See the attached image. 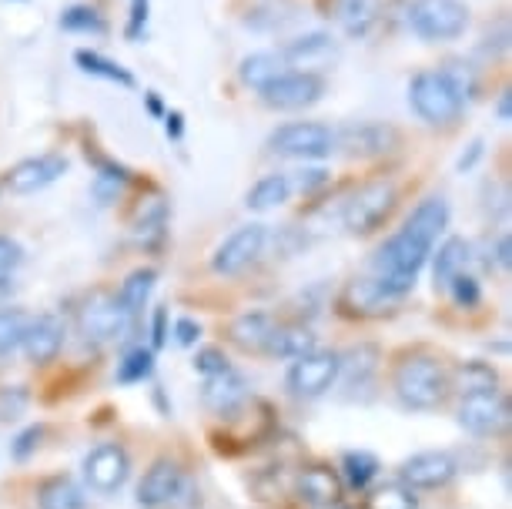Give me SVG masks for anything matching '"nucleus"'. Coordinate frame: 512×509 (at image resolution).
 <instances>
[{
  "label": "nucleus",
  "instance_id": "54",
  "mask_svg": "<svg viewBox=\"0 0 512 509\" xmlns=\"http://www.w3.org/2000/svg\"><path fill=\"white\" fill-rule=\"evenodd\" d=\"M144 101H148V111L154 114V118H164V108H161L158 94H154V91H148V94H144Z\"/></svg>",
  "mask_w": 512,
  "mask_h": 509
},
{
  "label": "nucleus",
  "instance_id": "35",
  "mask_svg": "<svg viewBox=\"0 0 512 509\" xmlns=\"http://www.w3.org/2000/svg\"><path fill=\"white\" fill-rule=\"evenodd\" d=\"M124 185H128V168H121V165H111V161H104L101 171L94 175V201L98 205H114V201L121 198V191Z\"/></svg>",
  "mask_w": 512,
  "mask_h": 509
},
{
  "label": "nucleus",
  "instance_id": "32",
  "mask_svg": "<svg viewBox=\"0 0 512 509\" xmlns=\"http://www.w3.org/2000/svg\"><path fill=\"white\" fill-rule=\"evenodd\" d=\"M466 262H469V242L459 235L446 238V242L439 245V255H436V288L442 285L446 288L452 278H456L459 272H466Z\"/></svg>",
  "mask_w": 512,
  "mask_h": 509
},
{
  "label": "nucleus",
  "instance_id": "20",
  "mask_svg": "<svg viewBox=\"0 0 512 509\" xmlns=\"http://www.w3.org/2000/svg\"><path fill=\"white\" fill-rule=\"evenodd\" d=\"M298 496L305 499L308 506H332L342 496V479L332 466H305L298 473Z\"/></svg>",
  "mask_w": 512,
  "mask_h": 509
},
{
  "label": "nucleus",
  "instance_id": "43",
  "mask_svg": "<svg viewBox=\"0 0 512 509\" xmlns=\"http://www.w3.org/2000/svg\"><path fill=\"white\" fill-rule=\"evenodd\" d=\"M24 262V248L14 242V238H7V235H0V275H7V272H14L17 265Z\"/></svg>",
  "mask_w": 512,
  "mask_h": 509
},
{
  "label": "nucleus",
  "instance_id": "12",
  "mask_svg": "<svg viewBox=\"0 0 512 509\" xmlns=\"http://www.w3.org/2000/svg\"><path fill=\"white\" fill-rule=\"evenodd\" d=\"M456 416L459 426L472 436H496L509 422V399L499 389L472 392V396H462Z\"/></svg>",
  "mask_w": 512,
  "mask_h": 509
},
{
  "label": "nucleus",
  "instance_id": "3",
  "mask_svg": "<svg viewBox=\"0 0 512 509\" xmlns=\"http://www.w3.org/2000/svg\"><path fill=\"white\" fill-rule=\"evenodd\" d=\"M409 104L429 128H452V124H459L462 111H466V101L459 98L442 71L415 74L409 81Z\"/></svg>",
  "mask_w": 512,
  "mask_h": 509
},
{
  "label": "nucleus",
  "instance_id": "51",
  "mask_svg": "<svg viewBox=\"0 0 512 509\" xmlns=\"http://www.w3.org/2000/svg\"><path fill=\"white\" fill-rule=\"evenodd\" d=\"M496 262L502 272H509V262H512V242H509V235H502L499 238V245H496Z\"/></svg>",
  "mask_w": 512,
  "mask_h": 509
},
{
  "label": "nucleus",
  "instance_id": "5",
  "mask_svg": "<svg viewBox=\"0 0 512 509\" xmlns=\"http://www.w3.org/2000/svg\"><path fill=\"white\" fill-rule=\"evenodd\" d=\"M268 151L295 161H325L335 155V128L322 121H288L268 134Z\"/></svg>",
  "mask_w": 512,
  "mask_h": 509
},
{
  "label": "nucleus",
  "instance_id": "15",
  "mask_svg": "<svg viewBox=\"0 0 512 509\" xmlns=\"http://www.w3.org/2000/svg\"><path fill=\"white\" fill-rule=\"evenodd\" d=\"M61 175H67V158L47 151V155L17 161V165L7 171V188H11L14 195H37V191H44L47 185H54Z\"/></svg>",
  "mask_w": 512,
  "mask_h": 509
},
{
  "label": "nucleus",
  "instance_id": "34",
  "mask_svg": "<svg viewBox=\"0 0 512 509\" xmlns=\"http://www.w3.org/2000/svg\"><path fill=\"white\" fill-rule=\"evenodd\" d=\"M365 509H419V496L405 483H379L365 496Z\"/></svg>",
  "mask_w": 512,
  "mask_h": 509
},
{
  "label": "nucleus",
  "instance_id": "27",
  "mask_svg": "<svg viewBox=\"0 0 512 509\" xmlns=\"http://www.w3.org/2000/svg\"><path fill=\"white\" fill-rule=\"evenodd\" d=\"M282 71H285V61L278 57V51H255V54H248L245 61H241L238 78H241V84H245V88L262 91L265 84L275 81Z\"/></svg>",
  "mask_w": 512,
  "mask_h": 509
},
{
  "label": "nucleus",
  "instance_id": "7",
  "mask_svg": "<svg viewBox=\"0 0 512 509\" xmlns=\"http://www.w3.org/2000/svg\"><path fill=\"white\" fill-rule=\"evenodd\" d=\"M258 94H262L265 108L272 111H305L325 98V78L312 71H282Z\"/></svg>",
  "mask_w": 512,
  "mask_h": 509
},
{
  "label": "nucleus",
  "instance_id": "31",
  "mask_svg": "<svg viewBox=\"0 0 512 509\" xmlns=\"http://www.w3.org/2000/svg\"><path fill=\"white\" fill-rule=\"evenodd\" d=\"M41 509H84V489L71 476H54L37 489Z\"/></svg>",
  "mask_w": 512,
  "mask_h": 509
},
{
  "label": "nucleus",
  "instance_id": "40",
  "mask_svg": "<svg viewBox=\"0 0 512 509\" xmlns=\"http://www.w3.org/2000/svg\"><path fill=\"white\" fill-rule=\"evenodd\" d=\"M31 392L24 386H0V422H14L24 416Z\"/></svg>",
  "mask_w": 512,
  "mask_h": 509
},
{
  "label": "nucleus",
  "instance_id": "38",
  "mask_svg": "<svg viewBox=\"0 0 512 509\" xmlns=\"http://www.w3.org/2000/svg\"><path fill=\"white\" fill-rule=\"evenodd\" d=\"M61 27L64 31H74V34H104L108 31V21H104L94 7L77 4V7H67L61 14Z\"/></svg>",
  "mask_w": 512,
  "mask_h": 509
},
{
  "label": "nucleus",
  "instance_id": "53",
  "mask_svg": "<svg viewBox=\"0 0 512 509\" xmlns=\"http://www.w3.org/2000/svg\"><path fill=\"white\" fill-rule=\"evenodd\" d=\"M14 295V282H11V275H0V305H4L7 299Z\"/></svg>",
  "mask_w": 512,
  "mask_h": 509
},
{
  "label": "nucleus",
  "instance_id": "2",
  "mask_svg": "<svg viewBox=\"0 0 512 509\" xmlns=\"http://www.w3.org/2000/svg\"><path fill=\"white\" fill-rule=\"evenodd\" d=\"M395 396L405 409H415V412H429V409H439L442 399L449 392V372L446 366L429 352H412L409 359L399 362L395 369Z\"/></svg>",
  "mask_w": 512,
  "mask_h": 509
},
{
  "label": "nucleus",
  "instance_id": "33",
  "mask_svg": "<svg viewBox=\"0 0 512 509\" xmlns=\"http://www.w3.org/2000/svg\"><path fill=\"white\" fill-rule=\"evenodd\" d=\"M77 67H81L84 74H94V78H104L111 84H121V88H134V74L124 71L121 64L108 61V57H101L98 51H77L74 54Z\"/></svg>",
  "mask_w": 512,
  "mask_h": 509
},
{
  "label": "nucleus",
  "instance_id": "11",
  "mask_svg": "<svg viewBox=\"0 0 512 509\" xmlns=\"http://www.w3.org/2000/svg\"><path fill=\"white\" fill-rule=\"evenodd\" d=\"M399 144V131L382 121H359L335 131V151L349 158H379Z\"/></svg>",
  "mask_w": 512,
  "mask_h": 509
},
{
  "label": "nucleus",
  "instance_id": "22",
  "mask_svg": "<svg viewBox=\"0 0 512 509\" xmlns=\"http://www.w3.org/2000/svg\"><path fill=\"white\" fill-rule=\"evenodd\" d=\"M228 335L245 352H268V342L275 335V319L268 312H245L231 322Z\"/></svg>",
  "mask_w": 512,
  "mask_h": 509
},
{
  "label": "nucleus",
  "instance_id": "29",
  "mask_svg": "<svg viewBox=\"0 0 512 509\" xmlns=\"http://www.w3.org/2000/svg\"><path fill=\"white\" fill-rule=\"evenodd\" d=\"M449 386L459 389L462 396H472V392L496 389L499 386V376H496V369H492L489 362L472 359V362H462V366H456V369L449 372Z\"/></svg>",
  "mask_w": 512,
  "mask_h": 509
},
{
  "label": "nucleus",
  "instance_id": "19",
  "mask_svg": "<svg viewBox=\"0 0 512 509\" xmlns=\"http://www.w3.org/2000/svg\"><path fill=\"white\" fill-rule=\"evenodd\" d=\"M405 232H409L412 238H419V242H425L429 248H436L439 235L449 228V201L432 195V198H422L419 205L412 208V215L405 218Z\"/></svg>",
  "mask_w": 512,
  "mask_h": 509
},
{
  "label": "nucleus",
  "instance_id": "21",
  "mask_svg": "<svg viewBox=\"0 0 512 509\" xmlns=\"http://www.w3.org/2000/svg\"><path fill=\"white\" fill-rule=\"evenodd\" d=\"M325 11L335 24L345 27V34L365 37L379 21V0H328Z\"/></svg>",
  "mask_w": 512,
  "mask_h": 509
},
{
  "label": "nucleus",
  "instance_id": "13",
  "mask_svg": "<svg viewBox=\"0 0 512 509\" xmlns=\"http://www.w3.org/2000/svg\"><path fill=\"white\" fill-rule=\"evenodd\" d=\"M456 473V456L446 453V449H425V453H415L399 466V483L409 489H442L456 479Z\"/></svg>",
  "mask_w": 512,
  "mask_h": 509
},
{
  "label": "nucleus",
  "instance_id": "36",
  "mask_svg": "<svg viewBox=\"0 0 512 509\" xmlns=\"http://www.w3.org/2000/svg\"><path fill=\"white\" fill-rule=\"evenodd\" d=\"M342 473H345V483L349 486L369 489L372 479L379 476V459H375L372 453H365V449H359V453H345L342 456Z\"/></svg>",
  "mask_w": 512,
  "mask_h": 509
},
{
  "label": "nucleus",
  "instance_id": "14",
  "mask_svg": "<svg viewBox=\"0 0 512 509\" xmlns=\"http://www.w3.org/2000/svg\"><path fill=\"white\" fill-rule=\"evenodd\" d=\"M131 476V459L118 443L94 446L88 459H84V479L94 493H118Z\"/></svg>",
  "mask_w": 512,
  "mask_h": 509
},
{
  "label": "nucleus",
  "instance_id": "41",
  "mask_svg": "<svg viewBox=\"0 0 512 509\" xmlns=\"http://www.w3.org/2000/svg\"><path fill=\"white\" fill-rule=\"evenodd\" d=\"M449 292H452V299H456V305H462V309H476L479 305V299H482V288H479V282L472 275H466V272H459L452 282L446 285Z\"/></svg>",
  "mask_w": 512,
  "mask_h": 509
},
{
  "label": "nucleus",
  "instance_id": "9",
  "mask_svg": "<svg viewBox=\"0 0 512 509\" xmlns=\"http://www.w3.org/2000/svg\"><path fill=\"white\" fill-rule=\"evenodd\" d=\"M265 245H268V228L265 225H258V222L241 225L215 248V255H211V268H215L218 275H241L248 265H255L258 258H262Z\"/></svg>",
  "mask_w": 512,
  "mask_h": 509
},
{
  "label": "nucleus",
  "instance_id": "47",
  "mask_svg": "<svg viewBox=\"0 0 512 509\" xmlns=\"http://www.w3.org/2000/svg\"><path fill=\"white\" fill-rule=\"evenodd\" d=\"M175 335L181 345H195L201 339V325L195 319H178L175 322Z\"/></svg>",
  "mask_w": 512,
  "mask_h": 509
},
{
  "label": "nucleus",
  "instance_id": "39",
  "mask_svg": "<svg viewBox=\"0 0 512 509\" xmlns=\"http://www.w3.org/2000/svg\"><path fill=\"white\" fill-rule=\"evenodd\" d=\"M151 369H154V352L151 349H131L118 362V382L121 386H134V382L148 379Z\"/></svg>",
  "mask_w": 512,
  "mask_h": 509
},
{
  "label": "nucleus",
  "instance_id": "1",
  "mask_svg": "<svg viewBox=\"0 0 512 509\" xmlns=\"http://www.w3.org/2000/svg\"><path fill=\"white\" fill-rule=\"evenodd\" d=\"M432 248L412 238L409 232H395L389 242H385L372 258V278L379 282L392 299H402L405 292L415 288V278H419L422 265L429 262Z\"/></svg>",
  "mask_w": 512,
  "mask_h": 509
},
{
  "label": "nucleus",
  "instance_id": "16",
  "mask_svg": "<svg viewBox=\"0 0 512 509\" xmlns=\"http://www.w3.org/2000/svg\"><path fill=\"white\" fill-rule=\"evenodd\" d=\"M181 486H185V473H181V466L175 459H154L138 486V506L161 509V506L175 503Z\"/></svg>",
  "mask_w": 512,
  "mask_h": 509
},
{
  "label": "nucleus",
  "instance_id": "10",
  "mask_svg": "<svg viewBox=\"0 0 512 509\" xmlns=\"http://www.w3.org/2000/svg\"><path fill=\"white\" fill-rule=\"evenodd\" d=\"M131 322L118 305V299L108 292H94L77 312V329L88 342H114L131 329Z\"/></svg>",
  "mask_w": 512,
  "mask_h": 509
},
{
  "label": "nucleus",
  "instance_id": "49",
  "mask_svg": "<svg viewBox=\"0 0 512 509\" xmlns=\"http://www.w3.org/2000/svg\"><path fill=\"white\" fill-rule=\"evenodd\" d=\"M164 128H168V138L181 141V134H185V118H181V111L164 114Z\"/></svg>",
  "mask_w": 512,
  "mask_h": 509
},
{
  "label": "nucleus",
  "instance_id": "45",
  "mask_svg": "<svg viewBox=\"0 0 512 509\" xmlns=\"http://www.w3.org/2000/svg\"><path fill=\"white\" fill-rule=\"evenodd\" d=\"M41 436H44V429H41V426L24 429L21 436H17V443H14V459H27V456H31L34 449L41 446Z\"/></svg>",
  "mask_w": 512,
  "mask_h": 509
},
{
  "label": "nucleus",
  "instance_id": "24",
  "mask_svg": "<svg viewBox=\"0 0 512 509\" xmlns=\"http://www.w3.org/2000/svg\"><path fill=\"white\" fill-rule=\"evenodd\" d=\"M154 282H158V272H154V268H134V272L121 282L114 299H118V305L128 319H138L144 312V305H148L151 292H154Z\"/></svg>",
  "mask_w": 512,
  "mask_h": 509
},
{
  "label": "nucleus",
  "instance_id": "28",
  "mask_svg": "<svg viewBox=\"0 0 512 509\" xmlns=\"http://www.w3.org/2000/svg\"><path fill=\"white\" fill-rule=\"evenodd\" d=\"M315 349L318 339L312 329H302V325H275V335L268 342V355H278V359H302Z\"/></svg>",
  "mask_w": 512,
  "mask_h": 509
},
{
  "label": "nucleus",
  "instance_id": "30",
  "mask_svg": "<svg viewBox=\"0 0 512 509\" xmlns=\"http://www.w3.org/2000/svg\"><path fill=\"white\" fill-rule=\"evenodd\" d=\"M288 195H292V178L288 175H265L251 185L245 205L251 211H272L278 205H285Z\"/></svg>",
  "mask_w": 512,
  "mask_h": 509
},
{
  "label": "nucleus",
  "instance_id": "23",
  "mask_svg": "<svg viewBox=\"0 0 512 509\" xmlns=\"http://www.w3.org/2000/svg\"><path fill=\"white\" fill-rule=\"evenodd\" d=\"M245 396H248V386L235 369H225V372H218V376L205 379V406L221 412V416L235 412L241 402H245Z\"/></svg>",
  "mask_w": 512,
  "mask_h": 509
},
{
  "label": "nucleus",
  "instance_id": "26",
  "mask_svg": "<svg viewBox=\"0 0 512 509\" xmlns=\"http://www.w3.org/2000/svg\"><path fill=\"white\" fill-rule=\"evenodd\" d=\"M342 302L359 315H379V312H385V305H392L399 299H392L375 278H355V282H349V288H345Z\"/></svg>",
  "mask_w": 512,
  "mask_h": 509
},
{
  "label": "nucleus",
  "instance_id": "42",
  "mask_svg": "<svg viewBox=\"0 0 512 509\" xmlns=\"http://www.w3.org/2000/svg\"><path fill=\"white\" fill-rule=\"evenodd\" d=\"M195 369L208 379V376H218V372H225L231 366H228V359H225V352H221V349H201L198 359H195Z\"/></svg>",
  "mask_w": 512,
  "mask_h": 509
},
{
  "label": "nucleus",
  "instance_id": "25",
  "mask_svg": "<svg viewBox=\"0 0 512 509\" xmlns=\"http://www.w3.org/2000/svg\"><path fill=\"white\" fill-rule=\"evenodd\" d=\"M164 225H168V201H164V195L141 198L138 211H134V232H138V242L161 245Z\"/></svg>",
  "mask_w": 512,
  "mask_h": 509
},
{
  "label": "nucleus",
  "instance_id": "46",
  "mask_svg": "<svg viewBox=\"0 0 512 509\" xmlns=\"http://www.w3.org/2000/svg\"><path fill=\"white\" fill-rule=\"evenodd\" d=\"M164 339H168V309H154V319H151V345L154 349H161Z\"/></svg>",
  "mask_w": 512,
  "mask_h": 509
},
{
  "label": "nucleus",
  "instance_id": "48",
  "mask_svg": "<svg viewBox=\"0 0 512 509\" xmlns=\"http://www.w3.org/2000/svg\"><path fill=\"white\" fill-rule=\"evenodd\" d=\"M298 188L302 191H312V188H322L325 181H328V171H322V168H308V171H298Z\"/></svg>",
  "mask_w": 512,
  "mask_h": 509
},
{
  "label": "nucleus",
  "instance_id": "37",
  "mask_svg": "<svg viewBox=\"0 0 512 509\" xmlns=\"http://www.w3.org/2000/svg\"><path fill=\"white\" fill-rule=\"evenodd\" d=\"M31 325V315L24 309H0V355H11L21 349V339Z\"/></svg>",
  "mask_w": 512,
  "mask_h": 509
},
{
  "label": "nucleus",
  "instance_id": "17",
  "mask_svg": "<svg viewBox=\"0 0 512 509\" xmlns=\"http://www.w3.org/2000/svg\"><path fill=\"white\" fill-rule=\"evenodd\" d=\"M64 335H67V329L57 315H31V325H27V332L21 339L27 362H34V366L54 362L64 349Z\"/></svg>",
  "mask_w": 512,
  "mask_h": 509
},
{
  "label": "nucleus",
  "instance_id": "8",
  "mask_svg": "<svg viewBox=\"0 0 512 509\" xmlns=\"http://www.w3.org/2000/svg\"><path fill=\"white\" fill-rule=\"evenodd\" d=\"M338 376H342V355L315 349V352H308V355H302V359L292 362L285 382H288V392H292V396L318 399L335 386Z\"/></svg>",
  "mask_w": 512,
  "mask_h": 509
},
{
  "label": "nucleus",
  "instance_id": "52",
  "mask_svg": "<svg viewBox=\"0 0 512 509\" xmlns=\"http://www.w3.org/2000/svg\"><path fill=\"white\" fill-rule=\"evenodd\" d=\"M496 118H499L502 124H509V118H512V91H509V88L499 94V104H496Z\"/></svg>",
  "mask_w": 512,
  "mask_h": 509
},
{
  "label": "nucleus",
  "instance_id": "6",
  "mask_svg": "<svg viewBox=\"0 0 512 509\" xmlns=\"http://www.w3.org/2000/svg\"><path fill=\"white\" fill-rule=\"evenodd\" d=\"M395 201H399V191H395L392 181H369V185H362L345 201L342 225L352 235H372L382 222H389Z\"/></svg>",
  "mask_w": 512,
  "mask_h": 509
},
{
  "label": "nucleus",
  "instance_id": "44",
  "mask_svg": "<svg viewBox=\"0 0 512 509\" xmlns=\"http://www.w3.org/2000/svg\"><path fill=\"white\" fill-rule=\"evenodd\" d=\"M148 24V0H131V17H128V41H138Z\"/></svg>",
  "mask_w": 512,
  "mask_h": 509
},
{
  "label": "nucleus",
  "instance_id": "4",
  "mask_svg": "<svg viewBox=\"0 0 512 509\" xmlns=\"http://www.w3.org/2000/svg\"><path fill=\"white\" fill-rule=\"evenodd\" d=\"M409 27L425 44H449L469 31V4L466 0H412Z\"/></svg>",
  "mask_w": 512,
  "mask_h": 509
},
{
  "label": "nucleus",
  "instance_id": "18",
  "mask_svg": "<svg viewBox=\"0 0 512 509\" xmlns=\"http://www.w3.org/2000/svg\"><path fill=\"white\" fill-rule=\"evenodd\" d=\"M278 57L285 61V67L292 64L298 71L318 74V67H328L338 57V47L332 34L315 31V34H302V37H295V41H288L282 51H278Z\"/></svg>",
  "mask_w": 512,
  "mask_h": 509
},
{
  "label": "nucleus",
  "instance_id": "50",
  "mask_svg": "<svg viewBox=\"0 0 512 509\" xmlns=\"http://www.w3.org/2000/svg\"><path fill=\"white\" fill-rule=\"evenodd\" d=\"M479 158H482V141H472V144H469V151L459 158V165H456V168H459V171H472V168H476V161H479Z\"/></svg>",
  "mask_w": 512,
  "mask_h": 509
}]
</instances>
